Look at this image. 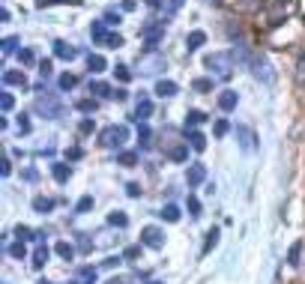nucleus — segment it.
Masks as SVG:
<instances>
[{"label":"nucleus","mask_w":305,"mask_h":284,"mask_svg":"<svg viewBox=\"0 0 305 284\" xmlns=\"http://www.w3.org/2000/svg\"><path fill=\"white\" fill-rule=\"evenodd\" d=\"M126 191H129V198H138V194H141V186H138V183H129V186H126Z\"/></svg>","instance_id":"c03bdc74"},{"label":"nucleus","mask_w":305,"mask_h":284,"mask_svg":"<svg viewBox=\"0 0 305 284\" xmlns=\"http://www.w3.org/2000/svg\"><path fill=\"white\" fill-rule=\"evenodd\" d=\"M138 141H141V147H150V129L147 126L138 129Z\"/></svg>","instance_id":"c9c22d12"},{"label":"nucleus","mask_w":305,"mask_h":284,"mask_svg":"<svg viewBox=\"0 0 305 284\" xmlns=\"http://www.w3.org/2000/svg\"><path fill=\"white\" fill-rule=\"evenodd\" d=\"M69 165H54V180H57V183H66L69 180Z\"/></svg>","instance_id":"5701e85b"},{"label":"nucleus","mask_w":305,"mask_h":284,"mask_svg":"<svg viewBox=\"0 0 305 284\" xmlns=\"http://www.w3.org/2000/svg\"><path fill=\"white\" fill-rule=\"evenodd\" d=\"M263 3H266V0H237V9L240 12H257Z\"/></svg>","instance_id":"dca6fc26"},{"label":"nucleus","mask_w":305,"mask_h":284,"mask_svg":"<svg viewBox=\"0 0 305 284\" xmlns=\"http://www.w3.org/2000/svg\"><path fill=\"white\" fill-rule=\"evenodd\" d=\"M105 24H120V12H105Z\"/></svg>","instance_id":"37998d69"},{"label":"nucleus","mask_w":305,"mask_h":284,"mask_svg":"<svg viewBox=\"0 0 305 284\" xmlns=\"http://www.w3.org/2000/svg\"><path fill=\"white\" fill-rule=\"evenodd\" d=\"M159 216H161V219H165V221H179V209H177L174 204H168L165 209H161V212H159Z\"/></svg>","instance_id":"aec40b11"},{"label":"nucleus","mask_w":305,"mask_h":284,"mask_svg":"<svg viewBox=\"0 0 305 284\" xmlns=\"http://www.w3.org/2000/svg\"><path fill=\"white\" fill-rule=\"evenodd\" d=\"M248 66H251V75H255L260 84H266V87H273L275 84V78H278V72L273 69V63H269L260 51H251L248 54Z\"/></svg>","instance_id":"f257e3e1"},{"label":"nucleus","mask_w":305,"mask_h":284,"mask_svg":"<svg viewBox=\"0 0 305 284\" xmlns=\"http://www.w3.org/2000/svg\"><path fill=\"white\" fill-rule=\"evenodd\" d=\"M123 9L129 12V9H135V0H123Z\"/></svg>","instance_id":"603ef678"},{"label":"nucleus","mask_w":305,"mask_h":284,"mask_svg":"<svg viewBox=\"0 0 305 284\" xmlns=\"http://www.w3.org/2000/svg\"><path fill=\"white\" fill-rule=\"evenodd\" d=\"M18 129H21V132H30V123L24 120V114H21V117H18Z\"/></svg>","instance_id":"8fccbe9b"},{"label":"nucleus","mask_w":305,"mask_h":284,"mask_svg":"<svg viewBox=\"0 0 305 284\" xmlns=\"http://www.w3.org/2000/svg\"><path fill=\"white\" fill-rule=\"evenodd\" d=\"M3 84H12V87H27V78H24V72H3Z\"/></svg>","instance_id":"2eb2a0df"},{"label":"nucleus","mask_w":305,"mask_h":284,"mask_svg":"<svg viewBox=\"0 0 305 284\" xmlns=\"http://www.w3.org/2000/svg\"><path fill=\"white\" fill-rule=\"evenodd\" d=\"M114 72H117V78H120V81H129V78H132V72H129V69H126V66H117Z\"/></svg>","instance_id":"a19ab883"},{"label":"nucleus","mask_w":305,"mask_h":284,"mask_svg":"<svg viewBox=\"0 0 305 284\" xmlns=\"http://www.w3.org/2000/svg\"><path fill=\"white\" fill-rule=\"evenodd\" d=\"M33 209L36 212H48V209H54V201L51 198H36L33 201Z\"/></svg>","instance_id":"4be33fe9"},{"label":"nucleus","mask_w":305,"mask_h":284,"mask_svg":"<svg viewBox=\"0 0 305 284\" xmlns=\"http://www.w3.org/2000/svg\"><path fill=\"white\" fill-rule=\"evenodd\" d=\"M36 111L54 120V117H60V114H63V105L54 99V96H39V99H36Z\"/></svg>","instance_id":"39448f33"},{"label":"nucleus","mask_w":305,"mask_h":284,"mask_svg":"<svg viewBox=\"0 0 305 284\" xmlns=\"http://www.w3.org/2000/svg\"><path fill=\"white\" fill-rule=\"evenodd\" d=\"M189 216H192V219L201 216V201H197V198H189Z\"/></svg>","instance_id":"2f4dec72"},{"label":"nucleus","mask_w":305,"mask_h":284,"mask_svg":"<svg viewBox=\"0 0 305 284\" xmlns=\"http://www.w3.org/2000/svg\"><path fill=\"white\" fill-rule=\"evenodd\" d=\"M126 138H129V129H126V126H111V129L102 132V144L111 147V150H117V147L126 144Z\"/></svg>","instance_id":"20e7f679"},{"label":"nucleus","mask_w":305,"mask_h":284,"mask_svg":"<svg viewBox=\"0 0 305 284\" xmlns=\"http://www.w3.org/2000/svg\"><path fill=\"white\" fill-rule=\"evenodd\" d=\"M12 105H15L12 93H3V99H0V108H3V111H12Z\"/></svg>","instance_id":"58836bf2"},{"label":"nucleus","mask_w":305,"mask_h":284,"mask_svg":"<svg viewBox=\"0 0 305 284\" xmlns=\"http://www.w3.org/2000/svg\"><path fill=\"white\" fill-rule=\"evenodd\" d=\"M90 206H93V198H90V194H87V198H81V201H78V206H75V212H87Z\"/></svg>","instance_id":"4c0bfd02"},{"label":"nucleus","mask_w":305,"mask_h":284,"mask_svg":"<svg viewBox=\"0 0 305 284\" xmlns=\"http://www.w3.org/2000/svg\"><path fill=\"white\" fill-rule=\"evenodd\" d=\"M81 132H84V135L93 132V120H84V123H81Z\"/></svg>","instance_id":"3c124183"},{"label":"nucleus","mask_w":305,"mask_h":284,"mask_svg":"<svg viewBox=\"0 0 305 284\" xmlns=\"http://www.w3.org/2000/svg\"><path fill=\"white\" fill-rule=\"evenodd\" d=\"M21 63H24V66L33 63V51H21Z\"/></svg>","instance_id":"de8ad7c7"},{"label":"nucleus","mask_w":305,"mask_h":284,"mask_svg":"<svg viewBox=\"0 0 305 284\" xmlns=\"http://www.w3.org/2000/svg\"><path fill=\"white\" fill-rule=\"evenodd\" d=\"M186 156H189V147H186V144H183V147H174V150H171V158H177V162H183Z\"/></svg>","instance_id":"473e14b6"},{"label":"nucleus","mask_w":305,"mask_h":284,"mask_svg":"<svg viewBox=\"0 0 305 284\" xmlns=\"http://www.w3.org/2000/svg\"><path fill=\"white\" fill-rule=\"evenodd\" d=\"M90 36H93L96 42H111V36H114V33H108L105 30V21H93V24H90Z\"/></svg>","instance_id":"1a4fd4ad"},{"label":"nucleus","mask_w":305,"mask_h":284,"mask_svg":"<svg viewBox=\"0 0 305 284\" xmlns=\"http://www.w3.org/2000/svg\"><path fill=\"white\" fill-rule=\"evenodd\" d=\"M156 93H159L161 99L177 96V84H174V81H159V84H156Z\"/></svg>","instance_id":"ddd939ff"},{"label":"nucleus","mask_w":305,"mask_h":284,"mask_svg":"<svg viewBox=\"0 0 305 284\" xmlns=\"http://www.w3.org/2000/svg\"><path fill=\"white\" fill-rule=\"evenodd\" d=\"M237 102H240L237 93H233V90H225V93L219 96V108H222V111H233V108H237Z\"/></svg>","instance_id":"f8f14e48"},{"label":"nucleus","mask_w":305,"mask_h":284,"mask_svg":"<svg viewBox=\"0 0 305 284\" xmlns=\"http://www.w3.org/2000/svg\"><path fill=\"white\" fill-rule=\"evenodd\" d=\"M189 144H192L197 153H201V150H207V138H204L201 132H194V129H192V132H189Z\"/></svg>","instance_id":"f3484780"},{"label":"nucleus","mask_w":305,"mask_h":284,"mask_svg":"<svg viewBox=\"0 0 305 284\" xmlns=\"http://www.w3.org/2000/svg\"><path fill=\"white\" fill-rule=\"evenodd\" d=\"M108 284H129V281H126V278H111Z\"/></svg>","instance_id":"864d4df0"},{"label":"nucleus","mask_w":305,"mask_h":284,"mask_svg":"<svg viewBox=\"0 0 305 284\" xmlns=\"http://www.w3.org/2000/svg\"><path fill=\"white\" fill-rule=\"evenodd\" d=\"M204 120H207V114H204V111H189V114H186V129H192V126H201Z\"/></svg>","instance_id":"6ab92c4d"},{"label":"nucleus","mask_w":305,"mask_h":284,"mask_svg":"<svg viewBox=\"0 0 305 284\" xmlns=\"http://www.w3.org/2000/svg\"><path fill=\"white\" fill-rule=\"evenodd\" d=\"M141 242L144 245H147V248H161V245H165V230H161V227H144L141 230Z\"/></svg>","instance_id":"423d86ee"},{"label":"nucleus","mask_w":305,"mask_h":284,"mask_svg":"<svg viewBox=\"0 0 305 284\" xmlns=\"http://www.w3.org/2000/svg\"><path fill=\"white\" fill-rule=\"evenodd\" d=\"M15 234H18V239H30V227H18Z\"/></svg>","instance_id":"09e8293b"},{"label":"nucleus","mask_w":305,"mask_h":284,"mask_svg":"<svg viewBox=\"0 0 305 284\" xmlns=\"http://www.w3.org/2000/svg\"><path fill=\"white\" fill-rule=\"evenodd\" d=\"M135 114H138V120H147V117L153 114V102H150V99H141L138 108H135Z\"/></svg>","instance_id":"a211bd4d"},{"label":"nucleus","mask_w":305,"mask_h":284,"mask_svg":"<svg viewBox=\"0 0 305 284\" xmlns=\"http://www.w3.org/2000/svg\"><path fill=\"white\" fill-rule=\"evenodd\" d=\"M15 45H18V36H6V39H3V54H12Z\"/></svg>","instance_id":"e433bc0d"},{"label":"nucleus","mask_w":305,"mask_h":284,"mask_svg":"<svg viewBox=\"0 0 305 284\" xmlns=\"http://www.w3.org/2000/svg\"><path fill=\"white\" fill-rule=\"evenodd\" d=\"M87 66H90V72L96 75V72H105V66H108V63H105L102 54H90V57H87Z\"/></svg>","instance_id":"4468645a"},{"label":"nucleus","mask_w":305,"mask_h":284,"mask_svg":"<svg viewBox=\"0 0 305 284\" xmlns=\"http://www.w3.org/2000/svg\"><path fill=\"white\" fill-rule=\"evenodd\" d=\"M39 75H42V78H51V60H45V63L39 66Z\"/></svg>","instance_id":"a18cd8bd"},{"label":"nucleus","mask_w":305,"mask_h":284,"mask_svg":"<svg viewBox=\"0 0 305 284\" xmlns=\"http://www.w3.org/2000/svg\"><path fill=\"white\" fill-rule=\"evenodd\" d=\"M75 84H78V78H75V75H60V90H72Z\"/></svg>","instance_id":"c85d7f7f"},{"label":"nucleus","mask_w":305,"mask_h":284,"mask_svg":"<svg viewBox=\"0 0 305 284\" xmlns=\"http://www.w3.org/2000/svg\"><path fill=\"white\" fill-rule=\"evenodd\" d=\"M299 254H302V242H296L290 248V254H287V260H290V266H299Z\"/></svg>","instance_id":"a878e982"},{"label":"nucleus","mask_w":305,"mask_h":284,"mask_svg":"<svg viewBox=\"0 0 305 284\" xmlns=\"http://www.w3.org/2000/svg\"><path fill=\"white\" fill-rule=\"evenodd\" d=\"M192 87H194L197 93H209V90H212V81H209V78H197Z\"/></svg>","instance_id":"393cba45"},{"label":"nucleus","mask_w":305,"mask_h":284,"mask_svg":"<svg viewBox=\"0 0 305 284\" xmlns=\"http://www.w3.org/2000/svg\"><path fill=\"white\" fill-rule=\"evenodd\" d=\"M81 281L93 284V281H96V269H90V266H87V269H81Z\"/></svg>","instance_id":"ea45409f"},{"label":"nucleus","mask_w":305,"mask_h":284,"mask_svg":"<svg viewBox=\"0 0 305 284\" xmlns=\"http://www.w3.org/2000/svg\"><path fill=\"white\" fill-rule=\"evenodd\" d=\"M108 221L117 224V227H126V224H129V219H126L123 212H111V216H108Z\"/></svg>","instance_id":"c756f323"},{"label":"nucleus","mask_w":305,"mask_h":284,"mask_svg":"<svg viewBox=\"0 0 305 284\" xmlns=\"http://www.w3.org/2000/svg\"><path fill=\"white\" fill-rule=\"evenodd\" d=\"M237 141H240V147H242L245 153H255V150H257V135L251 132L248 126H237Z\"/></svg>","instance_id":"0eeeda50"},{"label":"nucleus","mask_w":305,"mask_h":284,"mask_svg":"<svg viewBox=\"0 0 305 284\" xmlns=\"http://www.w3.org/2000/svg\"><path fill=\"white\" fill-rule=\"evenodd\" d=\"M54 3H81V0H36V6H39V9H45V6H54Z\"/></svg>","instance_id":"7c9ffc66"},{"label":"nucleus","mask_w":305,"mask_h":284,"mask_svg":"<svg viewBox=\"0 0 305 284\" xmlns=\"http://www.w3.org/2000/svg\"><path fill=\"white\" fill-rule=\"evenodd\" d=\"M9 254H12V257H21V260H24V254H27V248H24V242H15V245L9 248Z\"/></svg>","instance_id":"f704fd0d"},{"label":"nucleus","mask_w":305,"mask_h":284,"mask_svg":"<svg viewBox=\"0 0 305 284\" xmlns=\"http://www.w3.org/2000/svg\"><path fill=\"white\" fill-rule=\"evenodd\" d=\"M233 63H237L233 51H215V54H209V57H207V66H209L219 78H227V75L233 72Z\"/></svg>","instance_id":"f03ea898"},{"label":"nucleus","mask_w":305,"mask_h":284,"mask_svg":"<svg viewBox=\"0 0 305 284\" xmlns=\"http://www.w3.org/2000/svg\"><path fill=\"white\" fill-rule=\"evenodd\" d=\"M147 3H150V6H161V0H147Z\"/></svg>","instance_id":"5fc2aeb1"},{"label":"nucleus","mask_w":305,"mask_h":284,"mask_svg":"<svg viewBox=\"0 0 305 284\" xmlns=\"http://www.w3.org/2000/svg\"><path fill=\"white\" fill-rule=\"evenodd\" d=\"M138 162V156L135 153H120V165H126V168H132Z\"/></svg>","instance_id":"72a5a7b5"},{"label":"nucleus","mask_w":305,"mask_h":284,"mask_svg":"<svg viewBox=\"0 0 305 284\" xmlns=\"http://www.w3.org/2000/svg\"><path fill=\"white\" fill-rule=\"evenodd\" d=\"M57 254L66 257V260H72V257H75V248H72L69 242H57Z\"/></svg>","instance_id":"b1692460"},{"label":"nucleus","mask_w":305,"mask_h":284,"mask_svg":"<svg viewBox=\"0 0 305 284\" xmlns=\"http://www.w3.org/2000/svg\"><path fill=\"white\" fill-rule=\"evenodd\" d=\"M204 42H207V33H204V30H192L189 36H186V48H189V51H197Z\"/></svg>","instance_id":"9b49d317"},{"label":"nucleus","mask_w":305,"mask_h":284,"mask_svg":"<svg viewBox=\"0 0 305 284\" xmlns=\"http://www.w3.org/2000/svg\"><path fill=\"white\" fill-rule=\"evenodd\" d=\"M45 263H48V248H36V254H33V266H36V269H42Z\"/></svg>","instance_id":"412c9836"},{"label":"nucleus","mask_w":305,"mask_h":284,"mask_svg":"<svg viewBox=\"0 0 305 284\" xmlns=\"http://www.w3.org/2000/svg\"><path fill=\"white\" fill-rule=\"evenodd\" d=\"M227 129H230V126H227V120H219V123H215V135H219V138L227 135Z\"/></svg>","instance_id":"79ce46f5"},{"label":"nucleus","mask_w":305,"mask_h":284,"mask_svg":"<svg viewBox=\"0 0 305 284\" xmlns=\"http://www.w3.org/2000/svg\"><path fill=\"white\" fill-rule=\"evenodd\" d=\"M138 254H141V245H132V248H126V257H129V260H132V257H138Z\"/></svg>","instance_id":"49530a36"},{"label":"nucleus","mask_w":305,"mask_h":284,"mask_svg":"<svg viewBox=\"0 0 305 284\" xmlns=\"http://www.w3.org/2000/svg\"><path fill=\"white\" fill-rule=\"evenodd\" d=\"M207 180V168L204 165H189V171H186V183L189 186H201Z\"/></svg>","instance_id":"6e6552de"},{"label":"nucleus","mask_w":305,"mask_h":284,"mask_svg":"<svg viewBox=\"0 0 305 284\" xmlns=\"http://www.w3.org/2000/svg\"><path fill=\"white\" fill-rule=\"evenodd\" d=\"M161 69H165V57H161L159 51H144L138 57V72L141 75H159Z\"/></svg>","instance_id":"7ed1b4c3"},{"label":"nucleus","mask_w":305,"mask_h":284,"mask_svg":"<svg viewBox=\"0 0 305 284\" xmlns=\"http://www.w3.org/2000/svg\"><path fill=\"white\" fill-rule=\"evenodd\" d=\"M54 54H57L60 60H75V57H78V51L72 48V45H66L63 39H57V42H54Z\"/></svg>","instance_id":"9d476101"},{"label":"nucleus","mask_w":305,"mask_h":284,"mask_svg":"<svg viewBox=\"0 0 305 284\" xmlns=\"http://www.w3.org/2000/svg\"><path fill=\"white\" fill-rule=\"evenodd\" d=\"M215 242H219V227H212V230H209V234H207V245H204V254L209 252V248H212Z\"/></svg>","instance_id":"cd10ccee"},{"label":"nucleus","mask_w":305,"mask_h":284,"mask_svg":"<svg viewBox=\"0 0 305 284\" xmlns=\"http://www.w3.org/2000/svg\"><path fill=\"white\" fill-rule=\"evenodd\" d=\"M78 111H84V114H90V111H96V99H81L78 105H75Z\"/></svg>","instance_id":"bb28decb"},{"label":"nucleus","mask_w":305,"mask_h":284,"mask_svg":"<svg viewBox=\"0 0 305 284\" xmlns=\"http://www.w3.org/2000/svg\"><path fill=\"white\" fill-rule=\"evenodd\" d=\"M42 284H51V281H42Z\"/></svg>","instance_id":"6e6d98bb"}]
</instances>
